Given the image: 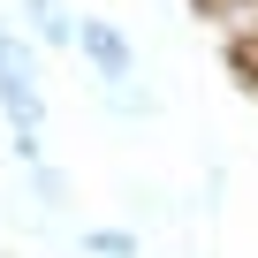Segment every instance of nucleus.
I'll use <instances>...</instances> for the list:
<instances>
[{"instance_id": "obj_1", "label": "nucleus", "mask_w": 258, "mask_h": 258, "mask_svg": "<svg viewBox=\"0 0 258 258\" xmlns=\"http://www.w3.org/2000/svg\"><path fill=\"white\" fill-rule=\"evenodd\" d=\"M0 114L8 129H46V91H38V53L23 31L0 23Z\"/></svg>"}, {"instance_id": "obj_2", "label": "nucleus", "mask_w": 258, "mask_h": 258, "mask_svg": "<svg viewBox=\"0 0 258 258\" xmlns=\"http://www.w3.org/2000/svg\"><path fill=\"white\" fill-rule=\"evenodd\" d=\"M69 53H84L99 84H137V46H129V31L106 23V16H76V46Z\"/></svg>"}, {"instance_id": "obj_3", "label": "nucleus", "mask_w": 258, "mask_h": 258, "mask_svg": "<svg viewBox=\"0 0 258 258\" xmlns=\"http://www.w3.org/2000/svg\"><path fill=\"white\" fill-rule=\"evenodd\" d=\"M16 8H23V23H31L38 46H53V53L76 46V8H61V0H16Z\"/></svg>"}, {"instance_id": "obj_4", "label": "nucleus", "mask_w": 258, "mask_h": 258, "mask_svg": "<svg viewBox=\"0 0 258 258\" xmlns=\"http://www.w3.org/2000/svg\"><path fill=\"white\" fill-rule=\"evenodd\" d=\"M76 250L84 258H145V235L137 228H76Z\"/></svg>"}, {"instance_id": "obj_5", "label": "nucleus", "mask_w": 258, "mask_h": 258, "mask_svg": "<svg viewBox=\"0 0 258 258\" xmlns=\"http://www.w3.org/2000/svg\"><path fill=\"white\" fill-rule=\"evenodd\" d=\"M99 99H106V114H121V121L160 114V99H152V91H137V84H99Z\"/></svg>"}, {"instance_id": "obj_6", "label": "nucleus", "mask_w": 258, "mask_h": 258, "mask_svg": "<svg viewBox=\"0 0 258 258\" xmlns=\"http://www.w3.org/2000/svg\"><path fill=\"white\" fill-rule=\"evenodd\" d=\"M23 175H31V190H38V205H46V213H61V205H69V175H61L53 160H46V167H23Z\"/></svg>"}, {"instance_id": "obj_7", "label": "nucleus", "mask_w": 258, "mask_h": 258, "mask_svg": "<svg viewBox=\"0 0 258 258\" xmlns=\"http://www.w3.org/2000/svg\"><path fill=\"white\" fill-rule=\"evenodd\" d=\"M8 160L16 167H46V137L38 129H8Z\"/></svg>"}, {"instance_id": "obj_8", "label": "nucleus", "mask_w": 258, "mask_h": 258, "mask_svg": "<svg viewBox=\"0 0 258 258\" xmlns=\"http://www.w3.org/2000/svg\"><path fill=\"white\" fill-rule=\"evenodd\" d=\"M228 53H235V69H243V76H250V91H258V38H243V46H228Z\"/></svg>"}]
</instances>
